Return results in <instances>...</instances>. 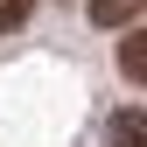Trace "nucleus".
Segmentation results:
<instances>
[{"mask_svg":"<svg viewBox=\"0 0 147 147\" xmlns=\"http://www.w3.org/2000/svg\"><path fill=\"white\" fill-rule=\"evenodd\" d=\"M119 70H126L133 84L147 77V35H140V28H126V42H119Z\"/></svg>","mask_w":147,"mask_h":147,"instance_id":"obj_1","label":"nucleus"},{"mask_svg":"<svg viewBox=\"0 0 147 147\" xmlns=\"http://www.w3.org/2000/svg\"><path fill=\"white\" fill-rule=\"evenodd\" d=\"M112 147H147V119L126 105V112H112Z\"/></svg>","mask_w":147,"mask_h":147,"instance_id":"obj_2","label":"nucleus"},{"mask_svg":"<svg viewBox=\"0 0 147 147\" xmlns=\"http://www.w3.org/2000/svg\"><path fill=\"white\" fill-rule=\"evenodd\" d=\"M133 14H140V0H91V21L98 28H126Z\"/></svg>","mask_w":147,"mask_h":147,"instance_id":"obj_3","label":"nucleus"},{"mask_svg":"<svg viewBox=\"0 0 147 147\" xmlns=\"http://www.w3.org/2000/svg\"><path fill=\"white\" fill-rule=\"evenodd\" d=\"M28 14H35V0H0V35H14Z\"/></svg>","mask_w":147,"mask_h":147,"instance_id":"obj_4","label":"nucleus"}]
</instances>
